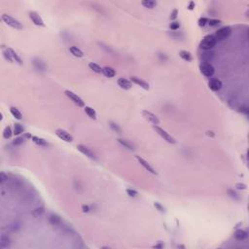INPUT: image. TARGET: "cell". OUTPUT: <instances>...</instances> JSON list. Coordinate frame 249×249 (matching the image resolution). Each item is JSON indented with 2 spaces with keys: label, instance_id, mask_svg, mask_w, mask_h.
Returning a JSON list of instances; mask_svg holds the SVG:
<instances>
[{
  "label": "cell",
  "instance_id": "3",
  "mask_svg": "<svg viewBox=\"0 0 249 249\" xmlns=\"http://www.w3.org/2000/svg\"><path fill=\"white\" fill-rule=\"evenodd\" d=\"M153 129H154L155 132H157L158 134L160 135L164 140H166L167 143L174 144V143L176 142V140L174 139V137H172V136H171L169 132H166L164 129H161V127H160L159 126H153Z\"/></svg>",
  "mask_w": 249,
  "mask_h": 249
},
{
  "label": "cell",
  "instance_id": "17",
  "mask_svg": "<svg viewBox=\"0 0 249 249\" xmlns=\"http://www.w3.org/2000/svg\"><path fill=\"white\" fill-rule=\"evenodd\" d=\"M248 236L247 233L243 231V230H238V231H235V239H238V240H243V239H245Z\"/></svg>",
  "mask_w": 249,
  "mask_h": 249
},
{
  "label": "cell",
  "instance_id": "35",
  "mask_svg": "<svg viewBox=\"0 0 249 249\" xmlns=\"http://www.w3.org/2000/svg\"><path fill=\"white\" fill-rule=\"evenodd\" d=\"M3 54H4V57H5V58L7 60H9L10 62H13L14 60H13V58H12V57H11V55H10V53L8 52V50L6 49V51H4L3 52Z\"/></svg>",
  "mask_w": 249,
  "mask_h": 249
},
{
  "label": "cell",
  "instance_id": "15",
  "mask_svg": "<svg viewBox=\"0 0 249 249\" xmlns=\"http://www.w3.org/2000/svg\"><path fill=\"white\" fill-rule=\"evenodd\" d=\"M10 244H11L10 238L7 235H5V233L1 235V236H0V248H6L10 246Z\"/></svg>",
  "mask_w": 249,
  "mask_h": 249
},
{
  "label": "cell",
  "instance_id": "6",
  "mask_svg": "<svg viewBox=\"0 0 249 249\" xmlns=\"http://www.w3.org/2000/svg\"><path fill=\"white\" fill-rule=\"evenodd\" d=\"M64 93L66 95L67 97H69L71 100H72L76 105H78L79 107H84V106H85V102H84L83 99L81 98L80 96H78L76 93H74L73 92H71V91H68V90H66V91L64 92Z\"/></svg>",
  "mask_w": 249,
  "mask_h": 249
},
{
  "label": "cell",
  "instance_id": "4",
  "mask_svg": "<svg viewBox=\"0 0 249 249\" xmlns=\"http://www.w3.org/2000/svg\"><path fill=\"white\" fill-rule=\"evenodd\" d=\"M200 70L201 74L205 77L210 78L212 77V75L214 74V67L212 64L208 63V62H203L200 65Z\"/></svg>",
  "mask_w": 249,
  "mask_h": 249
},
{
  "label": "cell",
  "instance_id": "14",
  "mask_svg": "<svg viewBox=\"0 0 249 249\" xmlns=\"http://www.w3.org/2000/svg\"><path fill=\"white\" fill-rule=\"evenodd\" d=\"M118 85L124 90H129L132 88V84L130 81L126 79V78H119V79H118Z\"/></svg>",
  "mask_w": 249,
  "mask_h": 249
},
{
  "label": "cell",
  "instance_id": "43",
  "mask_svg": "<svg viewBox=\"0 0 249 249\" xmlns=\"http://www.w3.org/2000/svg\"><path fill=\"white\" fill-rule=\"evenodd\" d=\"M82 209H83L84 212H89V211L91 210V209H90V206H89V205H83V206H82Z\"/></svg>",
  "mask_w": 249,
  "mask_h": 249
},
{
  "label": "cell",
  "instance_id": "16",
  "mask_svg": "<svg viewBox=\"0 0 249 249\" xmlns=\"http://www.w3.org/2000/svg\"><path fill=\"white\" fill-rule=\"evenodd\" d=\"M69 52L76 58H83L84 57V53L76 46H71L69 48Z\"/></svg>",
  "mask_w": 249,
  "mask_h": 249
},
{
  "label": "cell",
  "instance_id": "23",
  "mask_svg": "<svg viewBox=\"0 0 249 249\" xmlns=\"http://www.w3.org/2000/svg\"><path fill=\"white\" fill-rule=\"evenodd\" d=\"M84 110H85L86 114L88 115V116L91 118V119H93V120L96 119V112L95 111V109H92V107H90V106H86L85 108H84Z\"/></svg>",
  "mask_w": 249,
  "mask_h": 249
},
{
  "label": "cell",
  "instance_id": "36",
  "mask_svg": "<svg viewBox=\"0 0 249 249\" xmlns=\"http://www.w3.org/2000/svg\"><path fill=\"white\" fill-rule=\"evenodd\" d=\"M127 193L129 197H136V196H137V192H136L135 190H132V189H127Z\"/></svg>",
  "mask_w": 249,
  "mask_h": 249
},
{
  "label": "cell",
  "instance_id": "28",
  "mask_svg": "<svg viewBox=\"0 0 249 249\" xmlns=\"http://www.w3.org/2000/svg\"><path fill=\"white\" fill-rule=\"evenodd\" d=\"M24 132V127L21 126V124H15L14 126V134L15 135H20Z\"/></svg>",
  "mask_w": 249,
  "mask_h": 249
},
{
  "label": "cell",
  "instance_id": "34",
  "mask_svg": "<svg viewBox=\"0 0 249 249\" xmlns=\"http://www.w3.org/2000/svg\"><path fill=\"white\" fill-rule=\"evenodd\" d=\"M207 23L209 24L210 26H217L218 24L221 23V21H219V20H209L207 21Z\"/></svg>",
  "mask_w": 249,
  "mask_h": 249
},
{
  "label": "cell",
  "instance_id": "44",
  "mask_svg": "<svg viewBox=\"0 0 249 249\" xmlns=\"http://www.w3.org/2000/svg\"><path fill=\"white\" fill-rule=\"evenodd\" d=\"M43 208L41 207V208H37V209L34 211V214H36L37 213V215H38V214H41V213H43Z\"/></svg>",
  "mask_w": 249,
  "mask_h": 249
},
{
  "label": "cell",
  "instance_id": "31",
  "mask_svg": "<svg viewBox=\"0 0 249 249\" xmlns=\"http://www.w3.org/2000/svg\"><path fill=\"white\" fill-rule=\"evenodd\" d=\"M228 195H229L232 198H233L235 201H238L239 198H239V195L238 194V193H236L235 191H233V190H232V189H229V190H228Z\"/></svg>",
  "mask_w": 249,
  "mask_h": 249
},
{
  "label": "cell",
  "instance_id": "1",
  "mask_svg": "<svg viewBox=\"0 0 249 249\" xmlns=\"http://www.w3.org/2000/svg\"><path fill=\"white\" fill-rule=\"evenodd\" d=\"M217 39L215 38L214 35H206L203 39L201 40L200 47L201 49L204 50V51H209L216 45Z\"/></svg>",
  "mask_w": 249,
  "mask_h": 249
},
{
  "label": "cell",
  "instance_id": "2",
  "mask_svg": "<svg viewBox=\"0 0 249 249\" xmlns=\"http://www.w3.org/2000/svg\"><path fill=\"white\" fill-rule=\"evenodd\" d=\"M1 18H2V21L7 24V26L13 27V28H15V29H20L21 30V29L23 28V24L21 23V21L16 20L15 18L12 17V16L4 14V15H2Z\"/></svg>",
  "mask_w": 249,
  "mask_h": 249
},
{
  "label": "cell",
  "instance_id": "7",
  "mask_svg": "<svg viewBox=\"0 0 249 249\" xmlns=\"http://www.w3.org/2000/svg\"><path fill=\"white\" fill-rule=\"evenodd\" d=\"M55 134H57V136L58 138H60L61 140H63V141H65V142H72L73 141L72 135L64 129H57L55 130Z\"/></svg>",
  "mask_w": 249,
  "mask_h": 249
},
{
  "label": "cell",
  "instance_id": "8",
  "mask_svg": "<svg viewBox=\"0 0 249 249\" xmlns=\"http://www.w3.org/2000/svg\"><path fill=\"white\" fill-rule=\"evenodd\" d=\"M28 15H29L30 20L32 21V23L35 24V26H45L44 21H43L42 18L40 17L38 13H36V12H34V11H31V12H29Z\"/></svg>",
  "mask_w": 249,
  "mask_h": 249
},
{
  "label": "cell",
  "instance_id": "39",
  "mask_svg": "<svg viewBox=\"0 0 249 249\" xmlns=\"http://www.w3.org/2000/svg\"><path fill=\"white\" fill-rule=\"evenodd\" d=\"M0 179H1V180H0V182H1L2 184H3V183H4V182L6 181V180L8 179V176H7V175H5V173L1 172V174H0Z\"/></svg>",
  "mask_w": 249,
  "mask_h": 249
},
{
  "label": "cell",
  "instance_id": "21",
  "mask_svg": "<svg viewBox=\"0 0 249 249\" xmlns=\"http://www.w3.org/2000/svg\"><path fill=\"white\" fill-rule=\"evenodd\" d=\"M49 220H50V223H51L52 225H54V226H57V225H58V224L61 223L60 217L58 216L57 214H51V215H50V219Z\"/></svg>",
  "mask_w": 249,
  "mask_h": 249
},
{
  "label": "cell",
  "instance_id": "40",
  "mask_svg": "<svg viewBox=\"0 0 249 249\" xmlns=\"http://www.w3.org/2000/svg\"><path fill=\"white\" fill-rule=\"evenodd\" d=\"M235 187H236V189H238V190H245L246 189V185L243 184V183H238V184L235 185Z\"/></svg>",
  "mask_w": 249,
  "mask_h": 249
},
{
  "label": "cell",
  "instance_id": "22",
  "mask_svg": "<svg viewBox=\"0 0 249 249\" xmlns=\"http://www.w3.org/2000/svg\"><path fill=\"white\" fill-rule=\"evenodd\" d=\"M179 55H180V58H181L182 60H184L185 61H191L193 60L191 53L188 51H180Z\"/></svg>",
  "mask_w": 249,
  "mask_h": 249
},
{
  "label": "cell",
  "instance_id": "5",
  "mask_svg": "<svg viewBox=\"0 0 249 249\" xmlns=\"http://www.w3.org/2000/svg\"><path fill=\"white\" fill-rule=\"evenodd\" d=\"M231 33H232L231 27L224 26V27H222V28L218 29L214 36H215V38L217 40H224V39H226L227 37H229L230 35H231Z\"/></svg>",
  "mask_w": 249,
  "mask_h": 249
},
{
  "label": "cell",
  "instance_id": "19",
  "mask_svg": "<svg viewBox=\"0 0 249 249\" xmlns=\"http://www.w3.org/2000/svg\"><path fill=\"white\" fill-rule=\"evenodd\" d=\"M102 73H103L107 78H112L116 75V71H115L112 67H109V66L103 67V72Z\"/></svg>",
  "mask_w": 249,
  "mask_h": 249
},
{
  "label": "cell",
  "instance_id": "33",
  "mask_svg": "<svg viewBox=\"0 0 249 249\" xmlns=\"http://www.w3.org/2000/svg\"><path fill=\"white\" fill-rule=\"evenodd\" d=\"M180 27V23L178 21H172L170 24H169V28L171 30H177Z\"/></svg>",
  "mask_w": 249,
  "mask_h": 249
},
{
  "label": "cell",
  "instance_id": "38",
  "mask_svg": "<svg viewBox=\"0 0 249 249\" xmlns=\"http://www.w3.org/2000/svg\"><path fill=\"white\" fill-rule=\"evenodd\" d=\"M177 15H178V11H177L176 9H174V10L170 13V20L174 21L177 18Z\"/></svg>",
  "mask_w": 249,
  "mask_h": 249
},
{
  "label": "cell",
  "instance_id": "26",
  "mask_svg": "<svg viewBox=\"0 0 249 249\" xmlns=\"http://www.w3.org/2000/svg\"><path fill=\"white\" fill-rule=\"evenodd\" d=\"M117 140H118V142H119L122 146H124V148H127L129 150H133V149H134L133 148V145L130 142L127 141V140H124V139H122V138H119Z\"/></svg>",
  "mask_w": 249,
  "mask_h": 249
},
{
  "label": "cell",
  "instance_id": "25",
  "mask_svg": "<svg viewBox=\"0 0 249 249\" xmlns=\"http://www.w3.org/2000/svg\"><path fill=\"white\" fill-rule=\"evenodd\" d=\"M10 112H11V114L13 115V117L16 118L17 120H21V119H23V115H21V113L20 110H18V108L11 107L10 108Z\"/></svg>",
  "mask_w": 249,
  "mask_h": 249
},
{
  "label": "cell",
  "instance_id": "41",
  "mask_svg": "<svg viewBox=\"0 0 249 249\" xmlns=\"http://www.w3.org/2000/svg\"><path fill=\"white\" fill-rule=\"evenodd\" d=\"M155 207L156 208H158V210H160V211H164V207L161 206V205L159 203V202H155Z\"/></svg>",
  "mask_w": 249,
  "mask_h": 249
},
{
  "label": "cell",
  "instance_id": "45",
  "mask_svg": "<svg viewBox=\"0 0 249 249\" xmlns=\"http://www.w3.org/2000/svg\"><path fill=\"white\" fill-rule=\"evenodd\" d=\"M154 247H155V248H163V247H164V244H163V243H159V244H157V245H155Z\"/></svg>",
  "mask_w": 249,
  "mask_h": 249
},
{
  "label": "cell",
  "instance_id": "42",
  "mask_svg": "<svg viewBox=\"0 0 249 249\" xmlns=\"http://www.w3.org/2000/svg\"><path fill=\"white\" fill-rule=\"evenodd\" d=\"M194 8H195V2L194 1H191L189 3V6H188V9L189 10H194Z\"/></svg>",
  "mask_w": 249,
  "mask_h": 249
},
{
  "label": "cell",
  "instance_id": "30",
  "mask_svg": "<svg viewBox=\"0 0 249 249\" xmlns=\"http://www.w3.org/2000/svg\"><path fill=\"white\" fill-rule=\"evenodd\" d=\"M109 126H110V127L114 130L115 132H118V133H121V132H122V129H121V127H119V124H117L116 123H114V122H109Z\"/></svg>",
  "mask_w": 249,
  "mask_h": 249
},
{
  "label": "cell",
  "instance_id": "27",
  "mask_svg": "<svg viewBox=\"0 0 249 249\" xmlns=\"http://www.w3.org/2000/svg\"><path fill=\"white\" fill-rule=\"evenodd\" d=\"M31 139H32V141L37 145H40V146H47L48 145V143H47L46 140H44L41 137H38V136H32V138Z\"/></svg>",
  "mask_w": 249,
  "mask_h": 249
},
{
  "label": "cell",
  "instance_id": "46",
  "mask_svg": "<svg viewBox=\"0 0 249 249\" xmlns=\"http://www.w3.org/2000/svg\"><path fill=\"white\" fill-rule=\"evenodd\" d=\"M241 112H244L245 114H247L248 113V109L246 107H242L241 108Z\"/></svg>",
  "mask_w": 249,
  "mask_h": 249
},
{
  "label": "cell",
  "instance_id": "11",
  "mask_svg": "<svg viewBox=\"0 0 249 249\" xmlns=\"http://www.w3.org/2000/svg\"><path fill=\"white\" fill-rule=\"evenodd\" d=\"M135 159L137 160L138 163L141 164V166L144 167V169L147 170V171H149V172L152 173V174H157V171H156V170L153 169V167L150 166V164H149L148 161H146L143 158L139 157V156H135Z\"/></svg>",
  "mask_w": 249,
  "mask_h": 249
},
{
  "label": "cell",
  "instance_id": "9",
  "mask_svg": "<svg viewBox=\"0 0 249 249\" xmlns=\"http://www.w3.org/2000/svg\"><path fill=\"white\" fill-rule=\"evenodd\" d=\"M77 149H78V151H80L83 155L87 156V157L90 158V159H92V160H95V159H96L95 153H93V152L90 148L87 147V146L79 144V145H77Z\"/></svg>",
  "mask_w": 249,
  "mask_h": 249
},
{
  "label": "cell",
  "instance_id": "37",
  "mask_svg": "<svg viewBox=\"0 0 249 249\" xmlns=\"http://www.w3.org/2000/svg\"><path fill=\"white\" fill-rule=\"evenodd\" d=\"M207 21H208L207 18H201L200 20H198V26H204L205 24L207 23Z\"/></svg>",
  "mask_w": 249,
  "mask_h": 249
},
{
  "label": "cell",
  "instance_id": "10",
  "mask_svg": "<svg viewBox=\"0 0 249 249\" xmlns=\"http://www.w3.org/2000/svg\"><path fill=\"white\" fill-rule=\"evenodd\" d=\"M142 115H143V117H144L146 120H148L149 122H151L152 124H154V126H158V124H160V120H159V118L156 116L155 114L152 113V112L144 110V111L142 112Z\"/></svg>",
  "mask_w": 249,
  "mask_h": 249
},
{
  "label": "cell",
  "instance_id": "12",
  "mask_svg": "<svg viewBox=\"0 0 249 249\" xmlns=\"http://www.w3.org/2000/svg\"><path fill=\"white\" fill-rule=\"evenodd\" d=\"M208 87L211 91L213 92H218L220 91L221 88H222V82L219 79H216V78H213L211 79L209 82H208Z\"/></svg>",
  "mask_w": 249,
  "mask_h": 249
},
{
  "label": "cell",
  "instance_id": "24",
  "mask_svg": "<svg viewBox=\"0 0 249 249\" xmlns=\"http://www.w3.org/2000/svg\"><path fill=\"white\" fill-rule=\"evenodd\" d=\"M141 4L144 6L145 8L153 9L157 6V2L154 1V0H143V1L141 2Z\"/></svg>",
  "mask_w": 249,
  "mask_h": 249
},
{
  "label": "cell",
  "instance_id": "18",
  "mask_svg": "<svg viewBox=\"0 0 249 249\" xmlns=\"http://www.w3.org/2000/svg\"><path fill=\"white\" fill-rule=\"evenodd\" d=\"M7 50H8V52L10 53L11 57H12V58H13L14 61L18 62V64H21V63H23V60H21V58L18 57V55L14 51L13 49H12V48H7Z\"/></svg>",
  "mask_w": 249,
  "mask_h": 249
},
{
  "label": "cell",
  "instance_id": "20",
  "mask_svg": "<svg viewBox=\"0 0 249 249\" xmlns=\"http://www.w3.org/2000/svg\"><path fill=\"white\" fill-rule=\"evenodd\" d=\"M89 67L91 68V70H92L93 72H95V73L100 74L103 72V68H101L97 63H95V62H90Z\"/></svg>",
  "mask_w": 249,
  "mask_h": 249
},
{
  "label": "cell",
  "instance_id": "29",
  "mask_svg": "<svg viewBox=\"0 0 249 249\" xmlns=\"http://www.w3.org/2000/svg\"><path fill=\"white\" fill-rule=\"evenodd\" d=\"M13 133L14 132H12V129L10 127H6L4 129V130H3V137H4L5 139H9Z\"/></svg>",
  "mask_w": 249,
  "mask_h": 249
},
{
  "label": "cell",
  "instance_id": "13",
  "mask_svg": "<svg viewBox=\"0 0 249 249\" xmlns=\"http://www.w3.org/2000/svg\"><path fill=\"white\" fill-rule=\"evenodd\" d=\"M130 80H132V82H133L134 84H136L137 86L141 87L142 89L146 90V91H148L149 89H150V86H149V84L147 82H145L144 80L140 79V78L136 77V76H132L130 77Z\"/></svg>",
  "mask_w": 249,
  "mask_h": 249
},
{
  "label": "cell",
  "instance_id": "32",
  "mask_svg": "<svg viewBox=\"0 0 249 249\" xmlns=\"http://www.w3.org/2000/svg\"><path fill=\"white\" fill-rule=\"evenodd\" d=\"M24 140H26V137H23V136H18V137L15 138V140H13V145H21L23 144V143L24 142Z\"/></svg>",
  "mask_w": 249,
  "mask_h": 249
}]
</instances>
